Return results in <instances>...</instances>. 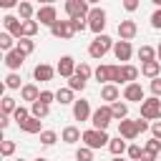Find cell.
<instances>
[{"instance_id": "38", "label": "cell", "mask_w": 161, "mask_h": 161, "mask_svg": "<svg viewBox=\"0 0 161 161\" xmlns=\"http://www.w3.org/2000/svg\"><path fill=\"white\" fill-rule=\"evenodd\" d=\"M91 73H93V70H91V65H88V63H78V65H75V75H80L83 80H88V78H91Z\"/></svg>"}, {"instance_id": "28", "label": "cell", "mask_w": 161, "mask_h": 161, "mask_svg": "<svg viewBox=\"0 0 161 161\" xmlns=\"http://www.w3.org/2000/svg\"><path fill=\"white\" fill-rule=\"evenodd\" d=\"M73 93L75 91H70V88H60V91H55V101L58 103H75L73 101Z\"/></svg>"}, {"instance_id": "6", "label": "cell", "mask_w": 161, "mask_h": 161, "mask_svg": "<svg viewBox=\"0 0 161 161\" xmlns=\"http://www.w3.org/2000/svg\"><path fill=\"white\" fill-rule=\"evenodd\" d=\"M50 33H53V38H73L78 33V28H75V20H58L50 28Z\"/></svg>"}, {"instance_id": "56", "label": "cell", "mask_w": 161, "mask_h": 161, "mask_svg": "<svg viewBox=\"0 0 161 161\" xmlns=\"http://www.w3.org/2000/svg\"><path fill=\"white\" fill-rule=\"evenodd\" d=\"M38 3H45V5H50V3H55V0H38Z\"/></svg>"}, {"instance_id": "42", "label": "cell", "mask_w": 161, "mask_h": 161, "mask_svg": "<svg viewBox=\"0 0 161 161\" xmlns=\"http://www.w3.org/2000/svg\"><path fill=\"white\" fill-rule=\"evenodd\" d=\"M111 83H123V75H121V65H111Z\"/></svg>"}, {"instance_id": "24", "label": "cell", "mask_w": 161, "mask_h": 161, "mask_svg": "<svg viewBox=\"0 0 161 161\" xmlns=\"http://www.w3.org/2000/svg\"><path fill=\"white\" fill-rule=\"evenodd\" d=\"M93 75H96V80L98 83H111V65H98L96 70H93Z\"/></svg>"}, {"instance_id": "10", "label": "cell", "mask_w": 161, "mask_h": 161, "mask_svg": "<svg viewBox=\"0 0 161 161\" xmlns=\"http://www.w3.org/2000/svg\"><path fill=\"white\" fill-rule=\"evenodd\" d=\"M3 23H5V30L13 35V38H23V20L20 18H15V15H5L3 18Z\"/></svg>"}, {"instance_id": "34", "label": "cell", "mask_w": 161, "mask_h": 161, "mask_svg": "<svg viewBox=\"0 0 161 161\" xmlns=\"http://www.w3.org/2000/svg\"><path fill=\"white\" fill-rule=\"evenodd\" d=\"M58 141V133L55 131H40V143L43 146H53Z\"/></svg>"}, {"instance_id": "2", "label": "cell", "mask_w": 161, "mask_h": 161, "mask_svg": "<svg viewBox=\"0 0 161 161\" xmlns=\"http://www.w3.org/2000/svg\"><path fill=\"white\" fill-rule=\"evenodd\" d=\"M83 143H86L88 148H103V146H108V143H111V138H108V133H106V131L91 128V131H83Z\"/></svg>"}, {"instance_id": "21", "label": "cell", "mask_w": 161, "mask_h": 161, "mask_svg": "<svg viewBox=\"0 0 161 161\" xmlns=\"http://www.w3.org/2000/svg\"><path fill=\"white\" fill-rule=\"evenodd\" d=\"M158 70H161V63H158V60H148V63L141 65V73H143L146 78H151V80L158 78Z\"/></svg>"}, {"instance_id": "61", "label": "cell", "mask_w": 161, "mask_h": 161, "mask_svg": "<svg viewBox=\"0 0 161 161\" xmlns=\"http://www.w3.org/2000/svg\"><path fill=\"white\" fill-rule=\"evenodd\" d=\"M18 161H23V158H18Z\"/></svg>"}, {"instance_id": "57", "label": "cell", "mask_w": 161, "mask_h": 161, "mask_svg": "<svg viewBox=\"0 0 161 161\" xmlns=\"http://www.w3.org/2000/svg\"><path fill=\"white\" fill-rule=\"evenodd\" d=\"M86 3H88V5H96V3H98V0H86Z\"/></svg>"}, {"instance_id": "40", "label": "cell", "mask_w": 161, "mask_h": 161, "mask_svg": "<svg viewBox=\"0 0 161 161\" xmlns=\"http://www.w3.org/2000/svg\"><path fill=\"white\" fill-rule=\"evenodd\" d=\"M13 151H15V141H8V138H5V141L0 143V153H3V156H13Z\"/></svg>"}, {"instance_id": "4", "label": "cell", "mask_w": 161, "mask_h": 161, "mask_svg": "<svg viewBox=\"0 0 161 161\" xmlns=\"http://www.w3.org/2000/svg\"><path fill=\"white\" fill-rule=\"evenodd\" d=\"M141 118L146 121H153V118H161V98H146L141 103Z\"/></svg>"}, {"instance_id": "53", "label": "cell", "mask_w": 161, "mask_h": 161, "mask_svg": "<svg viewBox=\"0 0 161 161\" xmlns=\"http://www.w3.org/2000/svg\"><path fill=\"white\" fill-rule=\"evenodd\" d=\"M136 126H138V131H141V133H143V131H148V123H146V118H143V121L138 118V121H136Z\"/></svg>"}, {"instance_id": "15", "label": "cell", "mask_w": 161, "mask_h": 161, "mask_svg": "<svg viewBox=\"0 0 161 161\" xmlns=\"http://www.w3.org/2000/svg\"><path fill=\"white\" fill-rule=\"evenodd\" d=\"M131 53H133L131 40H116V45H113V55H116L118 60H128Z\"/></svg>"}, {"instance_id": "54", "label": "cell", "mask_w": 161, "mask_h": 161, "mask_svg": "<svg viewBox=\"0 0 161 161\" xmlns=\"http://www.w3.org/2000/svg\"><path fill=\"white\" fill-rule=\"evenodd\" d=\"M8 126H10V118L3 116V118H0V128H8Z\"/></svg>"}, {"instance_id": "58", "label": "cell", "mask_w": 161, "mask_h": 161, "mask_svg": "<svg viewBox=\"0 0 161 161\" xmlns=\"http://www.w3.org/2000/svg\"><path fill=\"white\" fill-rule=\"evenodd\" d=\"M151 3H153V5H158V8H161V0H151Z\"/></svg>"}, {"instance_id": "41", "label": "cell", "mask_w": 161, "mask_h": 161, "mask_svg": "<svg viewBox=\"0 0 161 161\" xmlns=\"http://www.w3.org/2000/svg\"><path fill=\"white\" fill-rule=\"evenodd\" d=\"M141 156H143V148H141L138 143H131V146H128V158H133V161H138Z\"/></svg>"}, {"instance_id": "43", "label": "cell", "mask_w": 161, "mask_h": 161, "mask_svg": "<svg viewBox=\"0 0 161 161\" xmlns=\"http://www.w3.org/2000/svg\"><path fill=\"white\" fill-rule=\"evenodd\" d=\"M5 86H8V88H13V91H15V88H20V75H18V73H10V75L5 78Z\"/></svg>"}, {"instance_id": "3", "label": "cell", "mask_w": 161, "mask_h": 161, "mask_svg": "<svg viewBox=\"0 0 161 161\" xmlns=\"http://www.w3.org/2000/svg\"><path fill=\"white\" fill-rule=\"evenodd\" d=\"M111 121H113V111H111V106H101V108H96L93 116H91V123H93V128H98V131H106Z\"/></svg>"}, {"instance_id": "9", "label": "cell", "mask_w": 161, "mask_h": 161, "mask_svg": "<svg viewBox=\"0 0 161 161\" xmlns=\"http://www.w3.org/2000/svg\"><path fill=\"white\" fill-rule=\"evenodd\" d=\"M141 131H138V126H136V121H118V136L121 138H126V141H133L136 136H138Z\"/></svg>"}, {"instance_id": "25", "label": "cell", "mask_w": 161, "mask_h": 161, "mask_svg": "<svg viewBox=\"0 0 161 161\" xmlns=\"http://www.w3.org/2000/svg\"><path fill=\"white\" fill-rule=\"evenodd\" d=\"M30 113H33L35 118H45V116L50 113V106H45V103H40V101H35V103H30Z\"/></svg>"}, {"instance_id": "17", "label": "cell", "mask_w": 161, "mask_h": 161, "mask_svg": "<svg viewBox=\"0 0 161 161\" xmlns=\"http://www.w3.org/2000/svg\"><path fill=\"white\" fill-rule=\"evenodd\" d=\"M33 75H35V80H40V83H48V80H53L55 70H53L48 63H38L35 70H33Z\"/></svg>"}, {"instance_id": "22", "label": "cell", "mask_w": 161, "mask_h": 161, "mask_svg": "<svg viewBox=\"0 0 161 161\" xmlns=\"http://www.w3.org/2000/svg\"><path fill=\"white\" fill-rule=\"evenodd\" d=\"M121 75H123V83H126V86H128V83H136V78H138V68L123 63V65H121Z\"/></svg>"}, {"instance_id": "13", "label": "cell", "mask_w": 161, "mask_h": 161, "mask_svg": "<svg viewBox=\"0 0 161 161\" xmlns=\"http://www.w3.org/2000/svg\"><path fill=\"white\" fill-rule=\"evenodd\" d=\"M63 78H70V75H75V60L70 58V55H63L60 60H58V68H55Z\"/></svg>"}, {"instance_id": "48", "label": "cell", "mask_w": 161, "mask_h": 161, "mask_svg": "<svg viewBox=\"0 0 161 161\" xmlns=\"http://www.w3.org/2000/svg\"><path fill=\"white\" fill-rule=\"evenodd\" d=\"M151 25H153V28H161V8L151 15Z\"/></svg>"}, {"instance_id": "39", "label": "cell", "mask_w": 161, "mask_h": 161, "mask_svg": "<svg viewBox=\"0 0 161 161\" xmlns=\"http://www.w3.org/2000/svg\"><path fill=\"white\" fill-rule=\"evenodd\" d=\"M13 116H15V121H18V126H20V123H23V121H28V118H30L33 113H28V108H23V106H18Z\"/></svg>"}, {"instance_id": "49", "label": "cell", "mask_w": 161, "mask_h": 161, "mask_svg": "<svg viewBox=\"0 0 161 161\" xmlns=\"http://www.w3.org/2000/svg\"><path fill=\"white\" fill-rule=\"evenodd\" d=\"M15 5H20V0H0V8H5V10L15 8Z\"/></svg>"}, {"instance_id": "47", "label": "cell", "mask_w": 161, "mask_h": 161, "mask_svg": "<svg viewBox=\"0 0 161 161\" xmlns=\"http://www.w3.org/2000/svg\"><path fill=\"white\" fill-rule=\"evenodd\" d=\"M123 8H126L128 13H136V10H138V0H123Z\"/></svg>"}, {"instance_id": "29", "label": "cell", "mask_w": 161, "mask_h": 161, "mask_svg": "<svg viewBox=\"0 0 161 161\" xmlns=\"http://www.w3.org/2000/svg\"><path fill=\"white\" fill-rule=\"evenodd\" d=\"M38 33V20H23V38H33Z\"/></svg>"}, {"instance_id": "60", "label": "cell", "mask_w": 161, "mask_h": 161, "mask_svg": "<svg viewBox=\"0 0 161 161\" xmlns=\"http://www.w3.org/2000/svg\"><path fill=\"white\" fill-rule=\"evenodd\" d=\"M35 161H48V158H43V156H40V158H35Z\"/></svg>"}, {"instance_id": "11", "label": "cell", "mask_w": 161, "mask_h": 161, "mask_svg": "<svg viewBox=\"0 0 161 161\" xmlns=\"http://www.w3.org/2000/svg\"><path fill=\"white\" fill-rule=\"evenodd\" d=\"M123 98L131 101V103H143L146 98H143V88H141V83H128V86L123 88Z\"/></svg>"}, {"instance_id": "19", "label": "cell", "mask_w": 161, "mask_h": 161, "mask_svg": "<svg viewBox=\"0 0 161 161\" xmlns=\"http://www.w3.org/2000/svg\"><path fill=\"white\" fill-rule=\"evenodd\" d=\"M20 96H23V101L35 103V101L40 98V91H38V86H35V83H28V86H23V88H20Z\"/></svg>"}, {"instance_id": "33", "label": "cell", "mask_w": 161, "mask_h": 161, "mask_svg": "<svg viewBox=\"0 0 161 161\" xmlns=\"http://www.w3.org/2000/svg\"><path fill=\"white\" fill-rule=\"evenodd\" d=\"M153 55H156V50H153L151 45H141V48H138V58H141L143 63H148V60H153Z\"/></svg>"}, {"instance_id": "44", "label": "cell", "mask_w": 161, "mask_h": 161, "mask_svg": "<svg viewBox=\"0 0 161 161\" xmlns=\"http://www.w3.org/2000/svg\"><path fill=\"white\" fill-rule=\"evenodd\" d=\"M40 103H45V106H50L53 101H55V93L53 91H40V98H38Z\"/></svg>"}, {"instance_id": "26", "label": "cell", "mask_w": 161, "mask_h": 161, "mask_svg": "<svg viewBox=\"0 0 161 161\" xmlns=\"http://www.w3.org/2000/svg\"><path fill=\"white\" fill-rule=\"evenodd\" d=\"M111 111H113V118L123 121V118L128 116V103H121V101H116V103H111Z\"/></svg>"}, {"instance_id": "8", "label": "cell", "mask_w": 161, "mask_h": 161, "mask_svg": "<svg viewBox=\"0 0 161 161\" xmlns=\"http://www.w3.org/2000/svg\"><path fill=\"white\" fill-rule=\"evenodd\" d=\"M35 20H38L40 25H50V28H53V25L58 23V13H55L53 5H43V8L35 13Z\"/></svg>"}, {"instance_id": "18", "label": "cell", "mask_w": 161, "mask_h": 161, "mask_svg": "<svg viewBox=\"0 0 161 161\" xmlns=\"http://www.w3.org/2000/svg\"><path fill=\"white\" fill-rule=\"evenodd\" d=\"M101 98H103V101H111V103H116V101L121 98V91H118V86H116V83H106V86L101 88Z\"/></svg>"}, {"instance_id": "51", "label": "cell", "mask_w": 161, "mask_h": 161, "mask_svg": "<svg viewBox=\"0 0 161 161\" xmlns=\"http://www.w3.org/2000/svg\"><path fill=\"white\" fill-rule=\"evenodd\" d=\"M151 133H153V138H161V121H156L151 126Z\"/></svg>"}, {"instance_id": "52", "label": "cell", "mask_w": 161, "mask_h": 161, "mask_svg": "<svg viewBox=\"0 0 161 161\" xmlns=\"http://www.w3.org/2000/svg\"><path fill=\"white\" fill-rule=\"evenodd\" d=\"M141 161H156V153H151V151H146V148H143V156H141Z\"/></svg>"}, {"instance_id": "31", "label": "cell", "mask_w": 161, "mask_h": 161, "mask_svg": "<svg viewBox=\"0 0 161 161\" xmlns=\"http://www.w3.org/2000/svg\"><path fill=\"white\" fill-rule=\"evenodd\" d=\"M13 43H15V38H13L8 30H5V33H0V48H3L5 53H10V50H13Z\"/></svg>"}, {"instance_id": "20", "label": "cell", "mask_w": 161, "mask_h": 161, "mask_svg": "<svg viewBox=\"0 0 161 161\" xmlns=\"http://www.w3.org/2000/svg\"><path fill=\"white\" fill-rule=\"evenodd\" d=\"M60 138H63L65 143H78V141L83 138V133H80L75 126H65V128H63V133H60Z\"/></svg>"}, {"instance_id": "30", "label": "cell", "mask_w": 161, "mask_h": 161, "mask_svg": "<svg viewBox=\"0 0 161 161\" xmlns=\"http://www.w3.org/2000/svg\"><path fill=\"white\" fill-rule=\"evenodd\" d=\"M15 48H18V50H20V53H25V55H30V53H33V50H35V43H33V40H30V38H20V40H18V45H15Z\"/></svg>"}, {"instance_id": "27", "label": "cell", "mask_w": 161, "mask_h": 161, "mask_svg": "<svg viewBox=\"0 0 161 161\" xmlns=\"http://www.w3.org/2000/svg\"><path fill=\"white\" fill-rule=\"evenodd\" d=\"M108 151H111L113 156H121L123 151H128V146H126V141H121V136H118V138H111V143H108Z\"/></svg>"}, {"instance_id": "59", "label": "cell", "mask_w": 161, "mask_h": 161, "mask_svg": "<svg viewBox=\"0 0 161 161\" xmlns=\"http://www.w3.org/2000/svg\"><path fill=\"white\" fill-rule=\"evenodd\" d=\"M113 161H123V158H121V156H116V158H113Z\"/></svg>"}, {"instance_id": "36", "label": "cell", "mask_w": 161, "mask_h": 161, "mask_svg": "<svg viewBox=\"0 0 161 161\" xmlns=\"http://www.w3.org/2000/svg\"><path fill=\"white\" fill-rule=\"evenodd\" d=\"M15 98H10V96H5L3 98V116H10V113H15Z\"/></svg>"}, {"instance_id": "5", "label": "cell", "mask_w": 161, "mask_h": 161, "mask_svg": "<svg viewBox=\"0 0 161 161\" xmlns=\"http://www.w3.org/2000/svg\"><path fill=\"white\" fill-rule=\"evenodd\" d=\"M88 3L86 0H68L65 3V15L68 20H75V18H88Z\"/></svg>"}, {"instance_id": "50", "label": "cell", "mask_w": 161, "mask_h": 161, "mask_svg": "<svg viewBox=\"0 0 161 161\" xmlns=\"http://www.w3.org/2000/svg\"><path fill=\"white\" fill-rule=\"evenodd\" d=\"M75 28H78V30L83 33V30L88 28V20H86V18H75Z\"/></svg>"}, {"instance_id": "45", "label": "cell", "mask_w": 161, "mask_h": 161, "mask_svg": "<svg viewBox=\"0 0 161 161\" xmlns=\"http://www.w3.org/2000/svg\"><path fill=\"white\" fill-rule=\"evenodd\" d=\"M146 151H151V153H158V151H161V141H158V138H151V141H146Z\"/></svg>"}, {"instance_id": "16", "label": "cell", "mask_w": 161, "mask_h": 161, "mask_svg": "<svg viewBox=\"0 0 161 161\" xmlns=\"http://www.w3.org/2000/svg\"><path fill=\"white\" fill-rule=\"evenodd\" d=\"M23 60H25V53H20L18 48H13L10 53H5V65H8L10 70H18V68L23 65Z\"/></svg>"}, {"instance_id": "23", "label": "cell", "mask_w": 161, "mask_h": 161, "mask_svg": "<svg viewBox=\"0 0 161 161\" xmlns=\"http://www.w3.org/2000/svg\"><path fill=\"white\" fill-rule=\"evenodd\" d=\"M20 131H25V133H40V118L30 116L28 121H23V123H20Z\"/></svg>"}, {"instance_id": "37", "label": "cell", "mask_w": 161, "mask_h": 161, "mask_svg": "<svg viewBox=\"0 0 161 161\" xmlns=\"http://www.w3.org/2000/svg\"><path fill=\"white\" fill-rule=\"evenodd\" d=\"M75 158H78V161H93V148L80 146V148L75 151Z\"/></svg>"}, {"instance_id": "14", "label": "cell", "mask_w": 161, "mask_h": 161, "mask_svg": "<svg viewBox=\"0 0 161 161\" xmlns=\"http://www.w3.org/2000/svg\"><path fill=\"white\" fill-rule=\"evenodd\" d=\"M91 116H93V113H91L88 101H83V98H80V101H75V103H73V118H75V121H88Z\"/></svg>"}, {"instance_id": "55", "label": "cell", "mask_w": 161, "mask_h": 161, "mask_svg": "<svg viewBox=\"0 0 161 161\" xmlns=\"http://www.w3.org/2000/svg\"><path fill=\"white\" fill-rule=\"evenodd\" d=\"M156 55H158V63H161V43H158V48H156Z\"/></svg>"}, {"instance_id": "1", "label": "cell", "mask_w": 161, "mask_h": 161, "mask_svg": "<svg viewBox=\"0 0 161 161\" xmlns=\"http://www.w3.org/2000/svg\"><path fill=\"white\" fill-rule=\"evenodd\" d=\"M113 45H116V43H113L108 35H103V33H101V35H96V40L88 45V55H91V58H96V60H101V58H103Z\"/></svg>"}, {"instance_id": "12", "label": "cell", "mask_w": 161, "mask_h": 161, "mask_svg": "<svg viewBox=\"0 0 161 161\" xmlns=\"http://www.w3.org/2000/svg\"><path fill=\"white\" fill-rule=\"evenodd\" d=\"M136 33H138V25H136L133 20H121V23H118V35H121V40H133Z\"/></svg>"}, {"instance_id": "46", "label": "cell", "mask_w": 161, "mask_h": 161, "mask_svg": "<svg viewBox=\"0 0 161 161\" xmlns=\"http://www.w3.org/2000/svg\"><path fill=\"white\" fill-rule=\"evenodd\" d=\"M151 93H153L156 98H161V78H153V80H151Z\"/></svg>"}, {"instance_id": "32", "label": "cell", "mask_w": 161, "mask_h": 161, "mask_svg": "<svg viewBox=\"0 0 161 161\" xmlns=\"http://www.w3.org/2000/svg\"><path fill=\"white\" fill-rule=\"evenodd\" d=\"M18 13H20V20H33V5L30 3H20Z\"/></svg>"}, {"instance_id": "35", "label": "cell", "mask_w": 161, "mask_h": 161, "mask_svg": "<svg viewBox=\"0 0 161 161\" xmlns=\"http://www.w3.org/2000/svg\"><path fill=\"white\" fill-rule=\"evenodd\" d=\"M68 88H70V91H83V88H86V80H83L80 75H70V78H68Z\"/></svg>"}, {"instance_id": "7", "label": "cell", "mask_w": 161, "mask_h": 161, "mask_svg": "<svg viewBox=\"0 0 161 161\" xmlns=\"http://www.w3.org/2000/svg\"><path fill=\"white\" fill-rule=\"evenodd\" d=\"M88 28H91L96 35H101V30L106 28V10H101V8H93V10L88 13Z\"/></svg>"}]
</instances>
